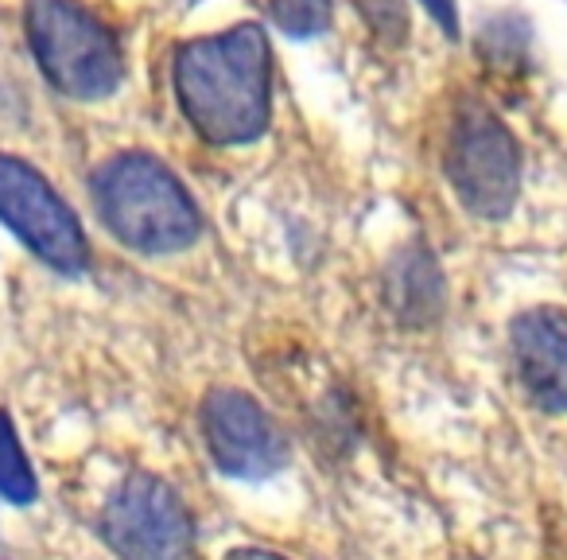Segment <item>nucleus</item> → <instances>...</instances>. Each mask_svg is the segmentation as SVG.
Instances as JSON below:
<instances>
[{
    "label": "nucleus",
    "mask_w": 567,
    "mask_h": 560,
    "mask_svg": "<svg viewBox=\"0 0 567 560\" xmlns=\"http://www.w3.org/2000/svg\"><path fill=\"white\" fill-rule=\"evenodd\" d=\"M229 560H284V557H276V552H265V549H241V552H234Z\"/></svg>",
    "instance_id": "nucleus-13"
},
{
    "label": "nucleus",
    "mask_w": 567,
    "mask_h": 560,
    "mask_svg": "<svg viewBox=\"0 0 567 560\" xmlns=\"http://www.w3.org/2000/svg\"><path fill=\"white\" fill-rule=\"evenodd\" d=\"M424 4H427V12H432V17L443 24V32H447V35L458 32V24H455V4H451V0H424Z\"/></svg>",
    "instance_id": "nucleus-12"
},
{
    "label": "nucleus",
    "mask_w": 567,
    "mask_h": 560,
    "mask_svg": "<svg viewBox=\"0 0 567 560\" xmlns=\"http://www.w3.org/2000/svg\"><path fill=\"white\" fill-rule=\"evenodd\" d=\"M268 12H272L276 28L296 40L327 32L331 24V0H268Z\"/></svg>",
    "instance_id": "nucleus-11"
},
{
    "label": "nucleus",
    "mask_w": 567,
    "mask_h": 560,
    "mask_svg": "<svg viewBox=\"0 0 567 560\" xmlns=\"http://www.w3.org/2000/svg\"><path fill=\"white\" fill-rule=\"evenodd\" d=\"M513 366L540 409L567 413V312L533 308L513 324Z\"/></svg>",
    "instance_id": "nucleus-8"
},
{
    "label": "nucleus",
    "mask_w": 567,
    "mask_h": 560,
    "mask_svg": "<svg viewBox=\"0 0 567 560\" xmlns=\"http://www.w3.org/2000/svg\"><path fill=\"white\" fill-rule=\"evenodd\" d=\"M0 495L9 502H32L35 498V475L28 467V456L20 448V436L12 428L9 413H0Z\"/></svg>",
    "instance_id": "nucleus-10"
},
{
    "label": "nucleus",
    "mask_w": 567,
    "mask_h": 560,
    "mask_svg": "<svg viewBox=\"0 0 567 560\" xmlns=\"http://www.w3.org/2000/svg\"><path fill=\"white\" fill-rule=\"evenodd\" d=\"M102 533L121 560H190L195 529L172 487L156 475H128L105 502Z\"/></svg>",
    "instance_id": "nucleus-5"
},
{
    "label": "nucleus",
    "mask_w": 567,
    "mask_h": 560,
    "mask_svg": "<svg viewBox=\"0 0 567 560\" xmlns=\"http://www.w3.org/2000/svg\"><path fill=\"white\" fill-rule=\"evenodd\" d=\"M443 167H447V180L455 187L458 203L474 218H509L520 191V149L517 136L486 105H463L455 129H451Z\"/></svg>",
    "instance_id": "nucleus-4"
},
{
    "label": "nucleus",
    "mask_w": 567,
    "mask_h": 560,
    "mask_svg": "<svg viewBox=\"0 0 567 560\" xmlns=\"http://www.w3.org/2000/svg\"><path fill=\"white\" fill-rule=\"evenodd\" d=\"M203 436L218 471L234 479H265L288 459L268 413L241 389H214L203 405Z\"/></svg>",
    "instance_id": "nucleus-7"
},
{
    "label": "nucleus",
    "mask_w": 567,
    "mask_h": 560,
    "mask_svg": "<svg viewBox=\"0 0 567 560\" xmlns=\"http://www.w3.org/2000/svg\"><path fill=\"white\" fill-rule=\"evenodd\" d=\"M0 222L59 273L86 268L90 250L74 211L32 164L17 156H0Z\"/></svg>",
    "instance_id": "nucleus-6"
},
{
    "label": "nucleus",
    "mask_w": 567,
    "mask_h": 560,
    "mask_svg": "<svg viewBox=\"0 0 567 560\" xmlns=\"http://www.w3.org/2000/svg\"><path fill=\"white\" fill-rule=\"evenodd\" d=\"M389 304L404 324H427L443 308V276L424 250H409L396 257L389 273Z\"/></svg>",
    "instance_id": "nucleus-9"
},
{
    "label": "nucleus",
    "mask_w": 567,
    "mask_h": 560,
    "mask_svg": "<svg viewBox=\"0 0 567 560\" xmlns=\"http://www.w3.org/2000/svg\"><path fill=\"white\" fill-rule=\"evenodd\" d=\"M24 32L40 71L66 98L97 102L121 86V48L79 0H28Z\"/></svg>",
    "instance_id": "nucleus-3"
},
{
    "label": "nucleus",
    "mask_w": 567,
    "mask_h": 560,
    "mask_svg": "<svg viewBox=\"0 0 567 560\" xmlns=\"http://www.w3.org/2000/svg\"><path fill=\"white\" fill-rule=\"evenodd\" d=\"M175 98L183 118L210 144H249L272 118V59L257 24L203 35L175 51Z\"/></svg>",
    "instance_id": "nucleus-1"
},
{
    "label": "nucleus",
    "mask_w": 567,
    "mask_h": 560,
    "mask_svg": "<svg viewBox=\"0 0 567 560\" xmlns=\"http://www.w3.org/2000/svg\"><path fill=\"white\" fill-rule=\"evenodd\" d=\"M105 226L136 253H179L198 242L203 214L175 172L148 152H125L94 172Z\"/></svg>",
    "instance_id": "nucleus-2"
}]
</instances>
